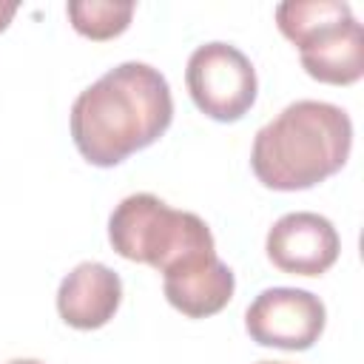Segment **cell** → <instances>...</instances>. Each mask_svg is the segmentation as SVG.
<instances>
[{
	"label": "cell",
	"instance_id": "7a4b0ae2",
	"mask_svg": "<svg viewBox=\"0 0 364 364\" xmlns=\"http://www.w3.org/2000/svg\"><path fill=\"white\" fill-rule=\"evenodd\" d=\"M353 148V119L341 105L296 100L253 136L250 168L270 191H304L338 173Z\"/></svg>",
	"mask_w": 364,
	"mask_h": 364
},
{
	"label": "cell",
	"instance_id": "8992f818",
	"mask_svg": "<svg viewBox=\"0 0 364 364\" xmlns=\"http://www.w3.org/2000/svg\"><path fill=\"white\" fill-rule=\"evenodd\" d=\"M324 324V301L301 287H267L245 310V330L262 347L310 350Z\"/></svg>",
	"mask_w": 364,
	"mask_h": 364
},
{
	"label": "cell",
	"instance_id": "52a82bcc",
	"mask_svg": "<svg viewBox=\"0 0 364 364\" xmlns=\"http://www.w3.org/2000/svg\"><path fill=\"white\" fill-rule=\"evenodd\" d=\"M264 250L282 273L321 276L336 264L341 253V236L327 216L313 210H293L273 222L264 239Z\"/></svg>",
	"mask_w": 364,
	"mask_h": 364
},
{
	"label": "cell",
	"instance_id": "3957f363",
	"mask_svg": "<svg viewBox=\"0 0 364 364\" xmlns=\"http://www.w3.org/2000/svg\"><path fill=\"white\" fill-rule=\"evenodd\" d=\"M279 31L299 48L301 68L327 85H353L364 74V28L344 0H284Z\"/></svg>",
	"mask_w": 364,
	"mask_h": 364
},
{
	"label": "cell",
	"instance_id": "9c48e42d",
	"mask_svg": "<svg viewBox=\"0 0 364 364\" xmlns=\"http://www.w3.org/2000/svg\"><path fill=\"white\" fill-rule=\"evenodd\" d=\"M122 301V279L102 262H80L57 290V313L74 330H97L114 318Z\"/></svg>",
	"mask_w": 364,
	"mask_h": 364
},
{
	"label": "cell",
	"instance_id": "30bf717a",
	"mask_svg": "<svg viewBox=\"0 0 364 364\" xmlns=\"http://www.w3.org/2000/svg\"><path fill=\"white\" fill-rule=\"evenodd\" d=\"M134 9V0H71L65 14L77 34L88 40H111L128 28Z\"/></svg>",
	"mask_w": 364,
	"mask_h": 364
},
{
	"label": "cell",
	"instance_id": "4fadbf2b",
	"mask_svg": "<svg viewBox=\"0 0 364 364\" xmlns=\"http://www.w3.org/2000/svg\"><path fill=\"white\" fill-rule=\"evenodd\" d=\"M256 364H290V361H256Z\"/></svg>",
	"mask_w": 364,
	"mask_h": 364
},
{
	"label": "cell",
	"instance_id": "6da1fadb",
	"mask_svg": "<svg viewBox=\"0 0 364 364\" xmlns=\"http://www.w3.org/2000/svg\"><path fill=\"white\" fill-rule=\"evenodd\" d=\"M173 119L165 74L148 63H119L91 82L71 105V139L80 156L111 168L154 145Z\"/></svg>",
	"mask_w": 364,
	"mask_h": 364
},
{
	"label": "cell",
	"instance_id": "7c38bea8",
	"mask_svg": "<svg viewBox=\"0 0 364 364\" xmlns=\"http://www.w3.org/2000/svg\"><path fill=\"white\" fill-rule=\"evenodd\" d=\"M6 364H46V361H40V358H11Z\"/></svg>",
	"mask_w": 364,
	"mask_h": 364
},
{
	"label": "cell",
	"instance_id": "5b68a950",
	"mask_svg": "<svg viewBox=\"0 0 364 364\" xmlns=\"http://www.w3.org/2000/svg\"><path fill=\"white\" fill-rule=\"evenodd\" d=\"M185 82L196 108L216 122L242 119L256 102V68L245 51L213 40L191 51Z\"/></svg>",
	"mask_w": 364,
	"mask_h": 364
},
{
	"label": "cell",
	"instance_id": "8fae6325",
	"mask_svg": "<svg viewBox=\"0 0 364 364\" xmlns=\"http://www.w3.org/2000/svg\"><path fill=\"white\" fill-rule=\"evenodd\" d=\"M17 9H20V6H17L14 0H0V31L11 23V17L17 14Z\"/></svg>",
	"mask_w": 364,
	"mask_h": 364
},
{
	"label": "cell",
	"instance_id": "277c9868",
	"mask_svg": "<svg viewBox=\"0 0 364 364\" xmlns=\"http://www.w3.org/2000/svg\"><path fill=\"white\" fill-rule=\"evenodd\" d=\"M108 242L122 259L159 273L199 247H216L202 216L176 210L154 193H131L111 210Z\"/></svg>",
	"mask_w": 364,
	"mask_h": 364
},
{
	"label": "cell",
	"instance_id": "ba28073f",
	"mask_svg": "<svg viewBox=\"0 0 364 364\" xmlns=\"http://www.w3.org/2000/svg\"><path fill=\"white\" fill-rule=\"evenodd\" d=\"M162 290L168 304L182 316L208 318L228 307L236 290V276L216 256V247H199L162 270Z\"/></svg>",
	"mask_w": 364,
	"mask_h": 364
}]
</instances>
